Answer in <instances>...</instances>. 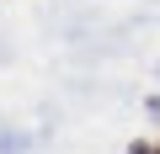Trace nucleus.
Masks as SVG:
<instances>
[{"label": "nucleus", "instance_id": "1", "mask_svg": "<svg viewBox=\"0 0 160 154\" xmlns=\"http://www.w3.org/2000/svg\"><path fill=\"white\" fill-rule=\"evenodd\" d=\"M133 154H160V143H133Z\"/></svg>", "mask_w": 160, "mask_h": 154}]
</instances>
